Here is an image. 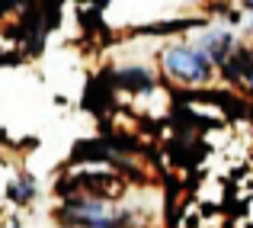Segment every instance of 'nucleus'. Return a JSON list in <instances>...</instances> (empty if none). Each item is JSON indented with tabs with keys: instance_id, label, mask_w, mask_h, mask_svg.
I'll return each instance as SVG.
<instances>
[{
	"instance_id": "3",
	"label": "nucleus",
	"mask_w": 253,
	"mask_h": 228,
	"mask_svg": "<svg viewBox=\"0 0 253 228\" xmlns=\"http://www.w3.org/2000/svg\"><path fill=\"white\" fill-rule=\"evenodd\" d=\"M199 49L209 52L218 68H224V64L231 61V55L237 52V39L228 26H209V29H202V36H199Z\"/></svg>"
},
{
	"instance_id": "4",
	"label": "nucleus",
	"mask_w": 253,
	"mask_h": 228,
	"mask_svg": "<svg viewBox=\"0 0 253 228\" xmlns=\"http://www.w3.org/2000/svg\"><path fill=\"white\" fill-rule=\"evenodd\" d=\"M6 196H10V203H16V206L32 203V196H36V180H32L29 173H16V177L10 180V186H6Z\"/></svg>"
},
{
	"instance_id": "2",
	"label": "nucleus",
	"mask_w": 253,
	"mask_h": 228,
	"mask_svg": "<svg viewBox=\"0 0 253 228\" xmlns=\"http://www.w3.org/2000/svg\"><path fill=\"white\" fill-rule=\"evenodd\" d=\"M116 203L109 196H99V193H74L61 203L58 219L68 228H96L99 222L116 216Z\"/></svg>"
},
{
	"instance_id": "1",
	"label": "nucleus",
	"mask_w": 253,
	"mask_h": 228,
	"mask_svg": "<svg viewBox=\"0 0 253 228\" xmlns=\"http://www.w3.org/2000/svg\"><path fill=\"white\" fill-rule=\"evenodd\" d=\"M218 64L211 61L209 52H202L199 45H186V42H176L164 52V74L176 84H189V87H199V84H209L211 74H215Z\"/></svg>"
},
{
	"instance_id": "5",
	"label": "nucleus",
	"mask_w": 253,
	"mask_h": 228,
	"mask_svg": "<svg viewBox=\"0 0 253 228\" xmlns=\"http://www.w3.org/2000/svg\"><path fill=\"white\" fill-rule=\"evenodd\" d=\"M244 6H247V10L253 13V0H244Z\"/></svg>"
},
{
	"instance_id": "6",
	"label": "nucleus",
	"mask_w": 253,
	"mask_h": 228,
	"mask_svg": "<svg viewBox=\"0 0 253 228\" xmlns=\"http://www.w3.org/2000/svg\"><path fill=\"white\" fill-rule=\"evenodd\" d=\"M250 39H253V29H250Z\"/></svg>"
}]
</instances>
